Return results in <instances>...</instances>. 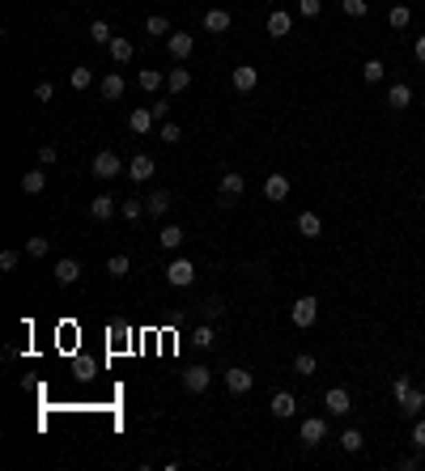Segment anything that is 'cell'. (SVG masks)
<instances>
[{
    "label": "cell",
    "instance_id": "cell-13",
    "mask_svg": "<svg viewBox=\"0 0 425 471\" xmlns=\"http://www.w3.org/2000/svg\"><path fill=\"white\" fill-rule=\"evenodd\" d=\"M119 212V200H115V195H94V200H90V217L94 221H111Z\"/></svg>",
    "mask_w": 425,
    "mask_h": 471
},
{
    "label": "cell",
    "instance_id": "cell-27",
    "mask_svg": "<svg viewBox=\"0 0 425 471\" xmlns=\"http://www.w3.org/2000/svg\"><path fill=\"white\" fill-rule=\"evenodd\" d=\"M387 26H391V30H408V26H413V9H408V5H395V9L387 13Z\"/></svg>",
    "mask_w": 425,
    "mask_h": 471
},
{
    "label": "cell",
    "instance_id": "cell-26",
    "mask_svg": "<svg viewBox=\"0 0 425 471\" xmlns=\"http://www.w3.org/2000/svg\"><path fill=\"white\" fill-rule=\"evenodd\" d=\"M43 187H47L43 170H26V175H21V191H26V195H43Z\"/></svg>",
    "mask_w": 425,
    "mask_h": 471
},
{
    "label": "cell",
    "instance_id": "cell-18",
    "mask_svg": "<svg viewBox=\"0 0 425 471\" xmlns=\"http://www.w3.org/2000/svg\"><path fill=\"white\" fill-rule=\"evenodd\" d=\"M408 102H413V89H408L404 81L387 85V107H391V111H408Z\"/></svg>",
    "mask_w": 425,
    "mask_h": 471
},
{
    "label": "cell",
    "instance_id": "cell-23",
    "mask_svg": "<svg viewBox=\"0 0 425 471\" xmlns=\"http://www.w3.org/2000/svg\"><path fill=\"white\" fill-rule=\"evenodd\" d=\"M56 281H60V285H77V281H81V263H77V259H60V263H56Z\"/></svg>",
    "mask_w": 425,
    "mask_h": 471
},
{
    "label": "cell",
    "instance_id": "cell-5",
    "mask_svg": "<svg viewBox=\"0 0 425 471\" xmlns=\"http://www.w3.org/2000/svg\"><path fill=\"white\" fill-rule=\"evenodd\" d=\"M123 170L119 153H111V149H103V153H94V179H115Z\"/></svg>",
    "mask_w": 425,
    "mask_h": 471
},
{
    "label": "cell",
    "instance_id": "cell-45",
    "mask_svg": "<svg viewBox=\"0 0 425 471\" xmlns=\"http://www.w3.org/2000/svg\"><path fill=\"white\" fill-rule=\"evenodd\" d=\"M21 263V251H0V272H13Z\"/></svg>",
    "mask_w": 425,
    "mask_h": 471
},
{
    "label": "cell",
    "instance_id": "cell-22",
    "mask_svg": "<svg viewBox=\"0 0 425 471\" xmlns=\"http://www.w3.org/2000/svg\"><path fill=\"white\" fill-rule=\"evenodd\" d=\"M123 89H128V85H123V77H119V72L103 77V85H98V94H103L107 102H119V98H123Z\"/></svg>",
    "mask_w": 425,
    "mask_h": 471
},
{
    "label": "cell",
    "instance_id": "cell-30",
    "mask_svg": "<svg viewBox=\"0 0 425 471\" xmlns=\"http://www.w3.org/2000/svg\"><path fill=\"white\" fill-rule=\"evenodd\" d=\"M145 30L154 34V39H162V34H174V30H170V21H166L162 13H149V17H145Z\"/></svg>",
    "mask_w": 425,
    "mask_h": 471
},
{
    "label": "cell",
    "instance_id": "cell-36",
    "mask_svg": "<svg viewBox=\"0 0 425 471\" xmlns=\"http://www.w3.org/2000/svg\"><path fill=\"white\" fill-rule=\"evenodd\" d=\"M68 85H72V89H90V85H94V72H90V68H72V72H68Z\"/></svg>",
    "mask_w": 425,
    "mask_h": 471
},
{
    "label": "cell",
    "instance_id": "cell-28",
    "mask_svg": "<svg viewBox=\"0 0 425 471\" xmlns=\"http://www.w3.org/2000/svg\"><path fill=\"white\" fill-rule=\"evenodd\" d=\"M187 85H191V72H187V68H170V72H166V89H170V94H183Z\"/></svg>",
    "mask_w": 425,
    "mask_h": 471
},
{
    "label": "cell",
    "instance_id": "cell-35",
    "mask_svg": "<svg viewBox=\"0 0 425 471\" xmlns=\"http://www.w3.org/2000/svg\"><path fill=\"white\" fill-rule=\"evenodd\" d=\"M315 369H319V361H315L311 353H298V357H293V374H302V378H311Z\"/></svg>",
    "mask_w": 425,
    "mask_h": 471
},
{
    "label": "cell",
    "instance_id": "cell-3",
    "mask_svg": "<svg viewBox=\"0 0 425 471\" xmlns=\"http://www.w3.org/2000/svg\"><path fill=\"white\" fill-rule=\"evenodd\" d=\"M298 441H302L307 450L323 446V441H328V420H323V416H311V420H302V429H298Z\"/></svg>",
    "mask_w": 425,
    "mask_h": 471
},
{
    "label": "cell",
    "instance_id": "cell-32",
    "mask_svg": "<svg viewBox=\"0 0 425 471\" xmlns=\"http://www.w3.org/2000/svg\"><path fill=\"white\" fill-rule=\"evenodd\" d=\"M362 77H366V85L383 81V77H387V64H383V60H366V64H362Z\"/></svg>",
    "mask_w": 425,
    "mask_h": 471
},
{
    "label": "cell",
    "instance_id": "cell-44",
    "mask_svg": "<svg viewBox=\"0 0 425 471\" xmlns=\"http://www.w3.org/2000/svg\"><path fill=\"white\" fill-rule=\"evenodd\" d=\"M298 13H302V17H319L323 13V0H298Z\"/></svg>",
    "mask_w": 425,
    "mask_h": 471
},
{
    "label": "cell",
    "instance_id": "cell-34",
    "mask_svg": "<svg viewBox=\"0 0 425 471\" xmlns=\"http://www.w3.org/2000/svg\"><path fill=\"white\" fill-rule=\"evenodd\" d=\"M132 272V263H128V255H111L107 259V276H115V281H123Z\"/></svg>",
    "mask_w": 425,
    "mask_h": 471
},
{
    "label": "cell",
    "instance_id": "cell-19",
    "mask_svg": "<svg viewBox=\"0 0 425 471\" xmlns=\"http://www.w3.org/2000/svg\"><path fill=\"white\" fill-rule=\"evenodd\" d=\"M400 412H404V416H413V420H417V416L425 412V391H421V386H413V391L404 395V399H400Z\"/></svg>",
    "mask_w": 425,
    "mask_h": 471
},
{
    "label": "cell",
    "instance_id": "cell-31",
    "mask_svg": "<svg viewBox=\"0 0 425 471\" xmlns=\"http://www.w3.org/2000/svg\"><path fill=\"white\" fill-rule=\"evenodd\" d=\"M90 39H94L98 47H111V39H115V34H111V21H103V17H98L94 26H90Z\"/></svg>",
    "mask_w": 425,
    "mask_h": 471
},
{
    "label": "cell",
    "instance_id": "cell-43",
    "mask_svg": "<svg viewBox=\"0 0 425 471\" xmlns=\"http://www.w3.org/2000/svg\"><path fill=\"white\" fill-rule=\"evenodd\" d=\"M200 310H205V318H221V314H226V302H221V297H209Z\"/></svg>",
    "mask_w": 425,
    "mask_h": 471
},
{
    "label": "cell",
    "instance_id": "cell-6",
    "mask_svg": "<svg viewBox=\"0 0 425 471\" xmlns=\"http://www.w3.org/2000/svg\"><path fill=\"white\" fill-rule=\"evenodd\" d=\"M209 382H213V369H205V365H187L183 369V391L200 395V391H209Z\"/></svg>",
    "mask_w": 425,
    "mask_h": 471
},
{
    "label": "cell",
    "instance_id": "cell-38",
    "mask_svg": "<svg viewBox=\"0 0 425 471\" xmlns=\"http://www.w3.org/2000/svg\"><path fill=\"white\" fill-rule=\"evenodd\" d=\"M408 391H413V374H395V382H391V399L400 404V399H404Z\"/></svg>",
    "mask_w": 425,
    "mask_h": 471
},
{
    "label": "cell",
    "instance_id": "cell-7",
    "mask_svg": "<svg viewBox=\"0 0 425 471\" xmlns=\"http://www.w3.org/2000/svg\"><path fill=\"white\" fill-rule=\"evenodd\" d=\"M251 386H256V374H251V369H242V365L226 369V391H230V395H247Z\"/></svg>",
    "mask_w": 425,
    "mask_h": 471
},
{
    "label": "cell",
    "instance_id": "cell-42",
    "mask_svg": "<svg viewBox=\"0 0 425 471\" xmlns=\"http://www.w3.org/2000/svg\"><path fill=\"white\" fill-rule=\"evenodd\" d=\"M179 140H183V128L166 119V123H162V144H179Z\"/></svg>",
    "mask_w": 425,
    "mask_h": 471
},
{
    "label": "cell",
    "instance_id": "cell-46",
    "mask_svg": "<svg viewBox=\"0 0 425 471\" xmlns=\"http://www.w3.org/2000/svg\"><path fill=\"white\" fill-rule=\"evenodd\" d=\"M413 446L425 450V416H417V425H413Z\"/></svg>",
    "mask_w": 425,
    "mask_h": 471
},
{
    "label": "cell",
    "instance_id": "cell-15",
    "mask_svg": "<svg viewBox=\"0 0 425 471\" xmlns=\"http://www.w3.org/2000/svg\"><path fill=\"white\" fill-rule=\"evenodd\" d=\"M268 412L277 416V420H289V416L298 412V399H293L289 391H277V395H272V404H268Z\"/></svg>",
    "mask_w": 425,
    "mask_h": 471
},
{
    "label": "cell",
    "instance_id": "cell-33",
    "mask_svg": "<svg viewBox=\"0 0 425 471\" xmlns=\"http://www.w3.org/2000/svg\"><path fill=\"white\" fill-rule=\"evenodd\" d=\"M362 446H366V437H362V429H344V433H340V450H349V454H357V450H362Z\"/></svg>",
    "mask_w": 425,
    "mask_h": 471
},
{
    "label": "cell",
    "instance_id": "cell-17",
    "mask_svg": "<svg viewBox=\"0 0 425 471\" xmlns=\"http://www.w3.org/2000/svg\"><path fill=\"white\" fill-rule=\"evenodd\" d=\"M170 204H174V200H170V191H166V187L145 195V212H149V217H166V212H170Z\"/></svg>",
    "mask_w": 425,
    "mask_h": 471
},
{
    "label": "cell",
    "instance_id": "cell-12",
    "mask_svg": "<svg viewBox=\"0 0 425 471\" xmlns=\"http://www.w3.org/2000/svg\"><path fill=\"white\" fill-rule=\"evenodd\" d=\"M285 195H289V179H285V175H268V179H264V200H268V204H281Z\"/></svg>",
    "mask_w": 425,
    "mask_h": 471
},
{
    "label": "cell",
    "instance_id": "cell-37",
    "mask_svg": "<svg viewBox=\"0 0 425 471\" xmlns=\"http://www.w3.org/2000/svg\"><path fill=\"white\" fill-rule=\"evenodd\" d=\"M191 340H196V349H213V344H217V331H213V327H209V323H200V327H196V336H191Z\"/></svg>",
    "mask_w": 425,
    "mask_h": 471
},
{
    "label": "cell",
    "instance_id": "cell-1",
    "mask_svg": "<svg viewBox=\"0 0 425 471\" xmlns=\"http://www.w3.org/2000/svg\"><path fill=\"white\" fill-rule=\"evenodd\" d=\"M315 318H319V302L307 293V297H298V302L289 306V323L298 327V331H307V327H315Z\"/></svg>",
    "mask_w": 425,
    "mask_h": 471
},
{
    "label": "cell",
    "instance_id": "cell-25",
    "mask_svg": "<svg viewBox=\"0 0 425 471\" xmlns=\"http://www.w3.org/2000/svg\"><path fill=\"white\" fill-rule=\"evenodd\" d=\"M183 226H162V234H158V242H162V251H179L183 246Z\"/></svg>",
    "mask_w": 425,
    "mask_h": 471
},
{
    "label": "cell",
    "instance_id": "cell-29",
    "mask_svg": "<svg viewBox=\"0 0 425 471\" xmlns=\"http://www.w3.org/2000/svg\"><path fill=\"white\" fill-rule=\"evenodd\" d=\"M136 85H141L145 94H158V89H162V72H158V68H141Z\"/></svg>",
    "mask_w": 425,
    "mask_h": 471
},
{
    "label": "cell",
    "instance_id": "cell-24",
    "mask_svg": "<svg viewBox=\"0 0 425 471\" xmlns=\"http://www.w3.org/2000/svg\"><path fill=\"white\" fill-rule=\"evenodd\" d=\"M298 234H302V238H319L323 234L319 212H298Z\"/></svg>",
    "mask_w": 425,
    "mask_h": 471
},
{
    "label": "cell",
    "instance_id": "cell-14",
    "mask_svg": "<svg viewBox=\"0 0 425 471\" xmlns=\"http://www.w3.org/2000/svg\"><path fill=\"white\" fill-rule=\"evenodd\" d=\"M149 128H154V111H149V107L128 111V132L132 136H149Z\"/></svg>",
    "mask_w": 425,
    "mask_h": 471
},
{
    "label": "cell",
    "instance_id": "cell-9",
    "mask_svg": "<svg viewBox=\"0 0 425 471\" xmlns=\"http://www.w3.org/2000/svg\"><path fill=\"white\" fill-rule=\"evenodd\" d=\"M166 52H170L174 60H187V56L196 52V39L183 34V30H174V34H166Z\"/></svg>",
    "mask_w": 425,
    "mask_h": 471
},
{
    "label": "cell",
    "instance_id": "cell-16",
    "mask_svg": "<svg viewBox=\"0 0 425 471\" xmlns=\"http://www.w3.org/2000/svg\"><path fill=\"white\" fill-rule=\"evenodd\" d=\"M289 30H293V17L285 9H272L268 13V39H285Z\"/></svg>",
    "mask_w": 425,
    "mask_h": 471
},
{
    "label": "cell",
    "instance_id": "cell-10",
    "mask_svg": "<svg viewBox=\"0 0 425 471\" xmlns=\"http://www.w3.org/2000/svg\"><path fill=\"white\" fill-rule=\"evenodd\" d=\"M154 170H158L154 157H149V153H136V157L128 162V179H132V183H149V179H154Z\"/></svg>",
    "mask_w": 425,
    "mask_h": 471
},
{
    "label": "cell",
    "instance_id": "cell-41",
    "mask_svg": "<svg viewBox=\"0 0 425 471\" xmlns=\"http://www.w3.org/2000/svg\"><path fill=\"white\" fill-rule=\"evenodd\" d=\"M340 9H344L349 17H366V13H370V0H340Z\"/></svg>",
    "mask_w": 425,
    "mask_h": 471
},
{
    "label": "cell",
    "instance_id": "cell-8",
    "mask_svg": "<svg viewBox=\"0 0 425 471\" xmlns=\"http://www.w3.org/2000/svg\"><path fill=\"white\" fill-rule=\"evenodd\" d=\"M323 408H328L332 416H349V412H353V399H349L344 386H332L328 395H323Z\"/></svg>",
    "mask_w": 425,
    "mask_h": 471
},
{
    "label": "cell",
    "instance_id": "cell-51",
    "mask_svg": "<svg viewBox=\"0 0 425 471\" xmlns=\"http://www.w3.org/2000/svg\"><path fill=\"white\" fill-rule=\"evenodd\" d=\"M421 200H425V187H421Z\"/></svg>",
    "mask_w": 425,
    "mask_h": 471
},
{
    "label": "cell",
    "instance_id": "cell-20",
    "mask_svg": "<svg viewBox=\"0 0 425 471\" xmlns=\"http://www.w3.org/2000/svg\"><path fill=\"white\" fill-rule=\"evenodd\" d=\"M107 52H111V60H115V64H128V60L136 56V47H132V39H123V34H115V39H111V47H107Z\"/></svg>",
    "mask_w": 425,
    "mask_h": 471
},
{
    "label": "cell",
    "instance_id": "cell-49",
    "mask_svg": "<svg viewBox=\"0 0 425 471\" xmlns=\"http://www.w3.org/2000/svg\"><path fill=\"white\" fill-rule=\"evenodd\" d=\"M149 111H154V119H158V123H166V115H170V102H154Z\"/></svg>",
    "mask_w": 425,
    "mask_h": 471
},
{
    "label": "cell",
    "instance_id": "cell-47",
    "mask_svg": "<svg viewBox=\"0 0 425 471\" xmlns=\"http://www.w3.org/2000/svg\"><path fill=\"white\" fill-rule=\"evenodd\" d=\"M34 98H39V102H52V98H56L52 81H39V85H34Z\"/></svg>",
    "mask_w": 425,
    "mask_h": 471
},
{
    "label": "cell",
    "instance_id": "cell-50",
    "mask_svg": "<svg viewBox=\"0 0 425 471\" xmlns=\"http://www.w3.org/2000/svg\"><path fill=\"white\" fill-rule=\"evenodd\" d=\"M413 56L425 64V34H417V43H413Z\"/></svg>",
    "mask_w": 425,
    "mask_h": 471
},
{
    "label": "cell",
    "instance_id": "cell-48",
    "mask_svg": "<svg viewBox=\"0 0 425 471\" xmlns=\"http://www.w3.org/2000/svg\"><path fill=\"white\" fill-rule=\"evenodd\" d=\"M56 157H60V149H56V144H43V149H39V162H43V166H52Z\"/></svg>",
    "mask_w": 425,
    "mask_h": 471
},
{
    "label": "cell",
    "instance_id": "cell-11",
    "mask_svg": "<svg viewBox=\"0 0 425 471\" xmlns=\"http://www.w3.org/2000/svg\"><path fill=\"white\" fill-rule=\"evenodd\" d=\"M230 81H234V89H238V94H251V89L260 85V72H256L251 64H238V68L230 72Z\"/></svg>",
    "mask_w": 425,
    "mask_h": 471
},
{
    "label": "cell",
    "instance_id": "cell-21",
    "mask_svg": "<svg viewBox=\"0 0 425 471\" xmlns=\"http://www.w3.org/2000/svg\"><path fill=\"white\" fill-rule=\"evenodd\" d=\"M205 30L209 34H226L230 30V9H209L205 13Z\"/></svg>",
    "mask_w": 425,
    "mask_h": 471
},
{
    "label": "cell",
    "instance_id": "cell-39",
    "mask_svg": "<svg viewBox=\"0 0 425 471\" xmlns=\"http://www.w3.org/2000/svg\"><path fill=\"white\" fill-rule=\"evenodd\" d=\"M119 217H123V221L145 217V200H123V204H119Z\"/></svg>",
    "mask_w": 425,
    "mask_h": 471
},
{
    "label": "cell",
    "instance_id": "cell-2",
    "mask_svg": "<svg viewBox=\"0 0 425 471\" xmlns=\"http://www.w3.org/2000/svg\"><path fill=\"white\" fill-rule=\"evenodd\" d=\"M242 187H247V179L238 175V170H226V175H221V183H217V204L230 208L238 195H242Z\"/></svg>",
    "mask_w": 425,
    "mask_h": 471
},
{
    "label": "cell",
    "instance_id": "cell-40",
    "mask_svg": "<svg viewBox=\"0 0 425 471\" xmlns=\"http://www.w3.org/2000/svg\"><path fill=\"white\" fill-rule=\"evenodd\" d=\"M47 251H52V242H47V238H26V255L30 259H43Z\"/></svg>",
    "mask_w": 425,
    "mask_h": 471
},
{
    "label": "cell",
    "instance_id": "cell-4",
    "mask_svg": "<svg viewBox=\"0 0 425 471\" xmlns=\"http://www.w3.org/2000/svg\"><path fill=\"white\" fill-rule=\"evenodd\" d=\"M166 281H170L174 289H187V285L196 281V263H191V259H170V267H166Z\"/></svg>",
    "mask_w": 425,
    "mask_h": 471
}]
</instances>
